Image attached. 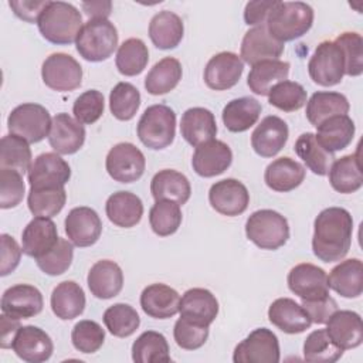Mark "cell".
Listing matches in <instances>:
<instances>
[{"mask_svg": "<svg viewBox=\"0 0 363 363\" xmlns=\"http://www.w3.org/2000/svg\"><path fill=\"white\" fill-rule=\"evenodd\" d=\"M353 218L346 208L328 207L313 223L312 250L323 262H336L346 257L352 245Z\"/></svg>", "mask_w": 363, "mask_h": 363, "instance_id": "1", "label": "cell"}, {"mask_svg": "<svg viewBox=\"0 0 363 363\" xmlns=\"http://www.w3.org/2000/svg\"><path fill=\"white\" fill-rule=\"evenodd\" d=\"M41 35L58 45L77 41L82 28V16L75 6L65 1H50L41 13L38 21Z\"/></svg>", "mask_w": 363, "mask_h": 363, "instance_id": "2", "label": "cell"}, {"mask_svg": "<svg viewBox=\"0 0 363 363\" xmlns=\"http://www.w3.org/2000/svg\"><path fill=\"white\" fill-rule=\"evenodd\" d=\"M312 24L313 9L303 1H277L265 23L268 33L281 43L302 37Z\"/></svg>", "mask_w": 363, "mask_h": 363, "instance_id": "3", "label": "cell"}, {"mask_svg": "<svg viewBox=\"0 0 363 363\" xmlns=\"http://www.w3.org/2000/svg\"><path fill=\"white\" fill-rule=\"evenodd\" d=\"M118 45V31L108 18L88 20L75 41L79 55L91 62L108 60Z\"/></svg>", "mask_w": 363, "mask_h": 363, "instance_id": "4", "label": "cell"}, {"mask_svg": "<svg viewBox=\"0 0 363 363\" xmlns=\"http://www.w3.org/2000/svg\"><path fill=\"white\" fill-rule=\"evenodd\" d=\"M136 130L139 140L146 147L164 149L176 136V113L167 105H150L142 113Z\"/></svg>", "mask_w": 363, "mask_h": 363, "instance_id": "5", "label": "cell"}, {"mask_svg": "<svg viewBox=\"0 0 363 363\" xmlns=\"http://www.w3.org/2000/svg\"><path fill=\"white\" fill-rule=\"evenodd\" d=\"M245 235L261 250H278L289 238V225L278 211L262 208L247 218Z\"/></svg>", "mask_w": 363, "mask_h": 363, "instance_id": "6", "label": "cell"}, {"mask_svg": "<svg viewBox=\"0 0 363 363\" xmlns=\"http://www.w3.org/2000/svg\"><path fill=\"white\" fill-rule=\"evenodd\" d=\"M50 112L40 104H21L16 106L9 118L7 128L10 133L26 139L28 143L41 142L51 129Z\"/></svg>", "mask_w": 363, "mask_h": 363, "instance_id": "7", "label": "cell"}, {"mask_svg": "<svg viewBox=\"0 0 363 363\" xmlns=\"http://www.w3.org/2000/svg\"><path fill=\"white\" fill-rule=\"evenodd\" d=\"M308 72L318 85H337L345 75V55L340 47L335 41H322L308 62Z\"/></svg>", "mask_w": 363, "mask_h": 363, "instance_id": "8", "label": "cell"}, {"mask_svg": "<svg viewBox=\"0 0 363 363\" xmlns=\"http://www.w3.org/2000/svg\"><path fill=\"white\" fill-rule=\"evenodd\" d=\"M281 359L277 335L267 329H254L241 340L233 354L234 363H278Z\"/></svg>", "mask_w": 363, "mask_h": 363, "instance_id": "9", "label": "cell"}, {"mask_svg": "<svg viewBox=\"0 0 363 363\" xmlns=\"http://www.w3.org/2000/svg\"><path fill=\"white\" fill-rule=\"evenodd\" d=\"M105 167L108 174L119 183H132L142 177L146 159L133 143L122 142L111 147L106 155Z\"/></svg>", "mask_w": 363, "mask_h": 363, "instance_id": "10", "label": "cell"}, {"mask_svg": "<svg viewBox=\"0 0 363 363\" xmlns=\"http://www.w3.org/2000/svg\"><path fill=\"white\" fill-rule=\"evenodd\" d=\"M41 77L48 88L58 92H68L81 85L82 67L74 57L65 52H54L43 62Z\"/></svg>", "mask_w": 363, "mask_h": 363, "instance_id": "11", "label": "cell"}, {"mask_svg": "<svg viewBox=\"0 0 363 363\" xmlns=\"http://www.w3.org/2000/svg\"><path fill=\"white\" fill-rule=\"evenodd\" d=\"M288 288L302 301H315L329 295L326 272L313 264L302 262L288 272Z\"/></svg>", "mask_w": 363, "mask_h": 363, "instance_id": "12", "label": "cell"}, {"mask_svg": "<svg viewBox=\"0 0 363 363\" xmlns=\"http://www.w3.org/2000/svg\"><path fill=\"white\" fill-rule=\"evenodd\" d=\"M27 177L33 189L64 187L71 177V167L60 155L45 152L34 159Z\"/></svg>", "mask_w": 363, "mask_h": 363, "instance_id": "13", "label": "cell"}, {"mask_svg": "<svg viewBox=\"0 0 363 363\" xmlns=\"http://www.w3.org/2000/svg\"><path fill=\"white\" fill-rule=\"evenodd\" d=\"M211 207L227 217L242 214L250 204V193L247 187L237 179H224L216 182L208 191Z\"/></svg>", "mask_w": 363, "mask_h": 363, "instance_id": "14", "label": "cell"}, {"mask_svg": "<svg viewBox=\"0 0 363 363\" xmlns=\"http://www.w3.org/2000/svg\"><path fill=\"white\" fill-rule=\"evenodd\" d=\"M68 240L77 247L94 245L102 233V221L98 213L86 206L72 208L64 221Z\"/></svg>", "mask_w": 363, "mask_h": 363, "instance_id": "15", "label": "cell"}, {"mask_svg": "<svg viewBox=\"0 0 363 363\" xmlns=\"http://www.w3.org/2000/svg\"><path fill=\"white\" fill-rule=\"evenodd\" d=\"M244 71L241 57L223 51L213 55L204 68V82L210 89L225 91L237 85Z\"/></svg>", "mask_w": 363, "mask_h": 363, "instance_id": "16", "label": "cell"}, {"mask_svg": "<svg viewBox=\"0 0 363 363\" xmlns=\"http://www.w3.org/2000/svg\"><path fill=\"white\" fill-rule=\"evenodd\" d=\"M43 295L34 285L17 284L7 288L1 296V312L10 318L28 319L43 311Z\"/></svg>", "mask_w": 363, "mask_h": 363, "instance_id": "17", "label": "cell"}, {"mask_svg": "<svg viewBox=\"0 0 363 363\" xmlns=\"http://www.w3.org/2000/svg\"><path fill=\"white\" fill-rule=\"evenodd\" d=\"M11 349L24 362L43 363L51 357L54 345L51 337L43 329L27 325L17 330Z\"/></svg>", "mask_w": 363, "mask_h": 363, "instance_id": "18", "label": "cell"}, {"mask_svg": "<svg viewBox=\"0 0 363 363\" xmlns=\"http://www.w3.org/2000/svg\"><path fill=\"white\" fill-rule=\"evenodd\" d=\"M284 52V43L274 38L267 26H257L244 34L241 41V58L250 64L255 65L261 61L278 60Z\"/></svg>", "mask_w": 363, "mask_h": 363, "instance_id": "19", "label": "cell"}, {"mask_svg": "<svg viewBox=\"0 0 363 363\" xmlns=\"http://www.w3.org/2000/svg\"><path fill=\"white\" fill-rule=\"evenodd\" d=\"M289 136L288 125L284 119L269 115L265 116L251 135V146L261 157H272L281 152Z\"/></svg>", "mask_w": 363, "mask_h": 363, "instance_id": "20", "label": "cell"}, {"mask_svg": "<svg viewBox=\"0 0 363 363\" xmlns=\"http://www.w3.org/2000/svg\"><path fill=\"white\" fill-rule=\"evenodd\" d=\"M233 162V152L223 140H208L196 147L191 166L201 177H214L224 173Z\"/></svg>", "mask_w": 363, "mask_h": 363, "instance_id": "21", "label": "cell"}, {"mask_svg": "<svg viewBox=\"0 0 363 363\" xmlns=\"http://www.w3.org/2000/svg\"><path fill=\"white\" fill-rule=\"evenodd\" d=\"M48 142L57 153L72 155L85 142V128L68 113H57L51 122Z\"/></svg>", "mask_w": 363, "mask_h": 363, "instance_id": "22", "label": "cell"}, {"mask_svg": "<svg viewBox=\"0 0 363 363\" xmlns=\"http://www.w3.org/2000/svg\"><path fill=\"white\" fill-rule=\"evenodd\" d=\"M326 333L342 350L354 349L363 342V323L353 311H336L326 322Z\"/></svg>", "mask_w": 363, "mask_h": 363, "instance_id": "23", "label": "cell"}, {"mask_svg": "<svg viewBox=\"0 0 363 363\" xmlns=\"http://www.w3.org/2000/svg\"><path fill=\"white\" fill-rule=\"evenodd\" d=\"M58 238L57 225L51 218L34 217L23 230L21 248L26 255L37 259L52 250Z\"/></svg>", "mask_w": 363, "mask_h": 363, "instance_id": "24", "label": "cell"}, {"mask_svg": "<svg viewBox=\"0 0 363 363\" xmlns=\"http://www.w3.org/2000/svg\"><path fill=\"white\" fill-rule=\"evenodd\" d=\"M268 319L284 333H302L311 328L312 320L302 305L291 298H278L268 308Z\"/></svg>", "mask_w": 363, "mask_h": 363, "instance_id": "25", "label": "cell"}, {"mask_svg": "<svg viewBox=\"0 0 363 363\" xmlns=\"http://www.w3.org/2000/svg\"><path fill=\"white\" fill-rule=\"evenodd\" d=\"M86 282L95 298L111 299L119 295L123 288V272L116 262L101 259L91 267Z\"/></svg>", "mask_w": 363, "mask_h": 363, "instance_id": "26", "label": "cell"}, {"mask_svg": "<svg viewBox=\"0 0 363 363\" xmlns=\"http://www.w3.org/2000/svg\"><path fill=\"white\" fill-rule=\"evenodd\" d=\"M140 306L150 318L169 319L179 312L180 295L166 284H152L142 291Z\"/></svg>", "mask_w": 363, "mask_h": 363, "instance_id": "27", "label": "cell"}, {"mask_svg": "<svg viewBox=\"0 0 363 363\" xmlns=\"http://www.w3.org/2000/svg\"><path fill=\"white\" fill-rule=\"evenodd\" d=\"M180 133L183 139L194 147L213 140L217 135L214 113L200 106L187 109L180 121Z\"/></svg>", "mask_w": 363, "mask_h": 363, "instance_id": "28", "label": "cell"}, {"mask_svg": "<svg viewBox=\"0 0 363 363\" xmlns=\"http://www.w3.org/2000/svg\"><path fill=\"white\" fill-rule=\"evenodd\" d=\"M179 312L186 319L210 326L218 315V301L208 289L191 288L180 298Z\"/></svg>", "mask_w": 363, "mask_h": 363, "instance_id": "29", "label": "cell"}, {"mask_svg": "<svg viewBox=\"0 0 363 363\" xmlns=\"http://www.w3.org/2000/svg\"><path fill=\"white\" fill-rule=\"evenodd\" d=\"M305 174L306 170L299 162L284 156L275 159L267 166L264 173V182L271 190L286 193L301 186Z\"/></svg>", "mask_w": 363, "mask_h": 363, "instance_id": "30", "label": "cell"}, {"mask_svg": "<svg viewBox=\"0 0 363 363\" xmlns=\"http://www.w3.org/2000/svg\"><path fill=\"white\" fill-rule=\"evenodd\" d=\"M150 193L156 201L170 200L183 206L191 194L189 179L173 169L159 170L150 182Z\"/></svg>", "mask_w": 363, "mask_h": 363, "instance_id": "31", "label": "cell"}, {"mask_svg": "<svg viewBox=\"0 0 363 363\" xmlns=\"http://www.w3.org/2000/svg\"><path fill=\"white\" fill-rule=\"evenodd\" d=\"M328 285L343 298H357L363 292V264L359 258H350L332 268Z\"/></svg>", "mask_w": 363, "mask_h": 363, "instance_id": "32", "label": "cell"}, {"mask_svg": "<svg viewBox=\"0 0 363 363\" xmlns=\"http://www.w3.org/2000/svg\"><path fill=\"white\" fill-rule=\"evenodd\" d=\"M316 140L330 153L347 147L354 136V122L347 115H336L328 118L316 126Z\"/></svg>", "mask_w": 363, "mask_h": 363, "instance_id": "33", "label": "cell"}, {"mask_svg": "<svg viewBox=\"0 0 363 363\" xmlns=\"http://www.w3.org/2000/svg\"><path fill=\"white\" fill-rule=\"evenodd\" d=\"M105 211L111 223L122 228H130L140 221L143 203L135 193L122 190L108 197Z\"/></svg>", "mask_w": 363, "mask_h": 363, "instance_id": "34", "label": "cell"}, {"mask_svg": "<svg viewBox=\"0 0 363 363\" xmlns=\"http://www.w3.org/2000/svg\"><path fill=\"white\" fill-rule=\"evenodd\" d=\"M184 34L182 18L169 10L156 13L149 23V37L155 47L160 50L176 48Z\"/></svg>", "mask_w": 363, "mask_h": 363, "instance_id": "35", "label": "cell"}, {"mask_svg": "<svg viewBox=\"0 0 363 363\" xmlns=\"http://www.w3.org/2000/svg\"><path fill=\"white\" fill-rule=\"evenodd\" d=\"M50 302L57 318L71 320L84 312L85 294L79 284L74 281H62L54 288Z\"/></svg>", "mask_w": 363, "mask_h": 363, "instance_id": "36", "label": "cell"}, {"mask_svg": "<svg viewBox=\"0 0 363 363\" xmlns=\"http://www.w3.org/2000/svg\"><path fill=\"white\" fill-rule=\"evenodd\" d=\"M262 111L261 104L251 96H241L230 101L221 113L224 126L234 133L245 132L254 126Z\"/></svg>", "mask_w": 363, "mask_h": 363, "instance_id": "37", "label": "cell"}, {"mask_svg": "<svg viewBox=\"0 0 363 363\" xmlns=\"http://www.w3.org/2000/svg\"><path fill=\"white\" fill-rule=\"evenodd\" d=\"M328 174H329V183L333 187V190L342 194L357 191L363 184L359 152L354 155H346L340 159L333 160Z\"/></svg>", "mask_w": 363, "mask_h": 363, "instance_id": "38", "label": "cell"}, {"mask_svg": "<svg viewBox=\"0 0 363 363\" xmlns=\"http://www.w3.org/2000/svg\"><path fill=\"white\" fill-rule=\"evenodd\" d=\"M350 109L347 98L340 92L318 91L306 104V118L315 128L328 118L347 115Z\"/></svg>", "mask_w": 363, "mask_h": 363, "instance_id": "39", "label": "cell"}, {"mask_svg": "<svg viewBox=\"0 0 363 363\" xmlns=\"http://www.w3.org/2000/svg\"><path fill=\"white\" fill-rule=\"evenodd\" d=\"M289 62L281 61V60H268L261 61L255 65H252L247 84L250 89L257 95H268L271 88L282 82L289 75Z\"/></svg>", "mask_w": 363, "mask_h": 363, "instance_id": "40", "label": "cell"}, {"mask_svg": "<svg viewBox=\"0 0 363 363\" xmlns=\"http://www.w3.org/2000/svg\"><path fill=\"white\" fill-rule=\"evenodd\" d=\"M182 64L173 57L156 62L145 78V88L150 95H164L173 91L182 79Z\"/></svg>", "mask_w": 363, "mask_h": 363, "instance_id": "41", "label": "cell"}, {"mask_svg": "<svg viewBox=\"0 0 363 363\" xmlns=\"http://www.w3.org/2000/svg\"><path fill=\"white\" fill-rule=\"evenodd\" d=\"M295 153L302 159L306 164V167L318 174L325 176L328 174L332 163H333V153L328 152L320 146V143L316 140L315 133L305 132L302 133L296 142H295Z\"/></svg>", "mask_w": 363, "mask_h": 363, "instance_id": "42", "label": "cell"}, {"mask_svg": "<svg viewBox=\"0 0 363 363\" xmlns=\"http://www.w3.org/2000/svg\"><path fill=\"white\" fill-rule=\"evenodd\" d=\"M132 359L136 363L170 362L169 343L166 337L155 330H146L132 345Z\"/></svg>", "mask_w": 363, "mask_h": 363, "instance_id": "43", "label": "cell"}, {"mask_svg": "<svg viewBox=\"0 0 363 363\" xmlns=\"http://www.w3.org/2000/svg\"><path fill=\"white\" fill-rule=\"evenodd\" d=\"M149 50L140 38L125 40L116 52L115 64L118 71L125 77L139 75L147 65Z\"/></svg>", "mask_w": 363, "mask_h": 363, "instance_id": "44", "label": "cell"}, {"mask_svg": "<svg viewBox=\"0 0 363 363\" xmlns=\"http://www.w3.org/2000/svg\"><path fill=\"white\" fill-rule=\"evenodd\" d=\"M31 166L28 142L17 135H6L0 140V169H14L21 174Z\"/></svg>", "mask_w": 363, "mask_h": 363, "instance_id": "45", "label": "cell"}, {"mask_svg": "<svg viewBox=\"0 0 363 363\" xmlns=\"http://www.w3.org/2000/svg\"><path fill=\"white\" fill-rule=\"evenodd\" d=\"M67 201V193L64 187H47L33 189L30 187L27 204L30 211L35 217H54L57 216Z\"/></svg>", "mask_w": 363, "mask_h": 363, "instance_id": "46", "label": "cell"}, {"mask_svg": "<svg viewBox=\"0 0 363 363\" xmlns=\"http://www.w3.org/2000/svg\"><path fill=\"white\" fill-rule=\"evenodd\" d=\"M182 218L180 204L170 200L156 201L149 211V224L159 237L174 234L182 224Z\"/></svg>", "mask_w": 363, "mask_h": 363, "instance_id": "47", "label": "cell"}, {"mask_svg": "<svg viewBox=\"0 0 363 363\" xmlns=\"http://www.w3.org/2000/svg\"><path fill=\"white\" fill-rule=\"evenodd\" d=\"M342 354L343 350L330 340L326 329L313 330L305 339L303 359L309 363H333Z\"/></svg>", "mask_w": 363, "mask_h": 363, "instance_id": "48", "label": "cell"}, {"mask_svg": "<svg viewBox=\"0 0 363 363\" xmlns=\"http://www.w3.org/2000/svg\"><path fill=\"white\" fill-rule=\"evenodd\" d=\"M104 323L116 337H128L136 332L140 318L136 309L128 303H113L104 312Z\"/></svg>", "mask_w": 363, "mask_h": 363, "instance_id": "49", "label": "cell"}, {"mask_svg": "<svg viewBox=\"0 0 363 363\" xmlns=\"http://www.w3.org/2000/svg\"><path fill=\"white\" fill-rule=\"evenodd\" d=\"M140 106V92L130 82H118L109 94V109L119 121H130Z\"/></svg>", "mask_w": 363, "mask_h": 363, "instance_id": "50", "label": "cell"}, {"mask_svg": "<svg viewBox=\"0 0 363 363\" xmlns=\"http://www.w3.org/2000/svg\"><path fill=\"white\" fill-rule=\"evenodd\" d=\"M268 102L284 112H295L306 104V91L299 82L285 79L271 88Z\"/></svg>", "mask_w": 363, "mask_h": 363, "instance_id": "51", "label": "cell"}, {"mask_svg": "<svg viewBox=\"0 0 363 363\" xmlns=\"http://www.w3.org/2000/svg\"><path fill=\"white\" fill-rule=\"evenodd\" d=\"M74 257V247L72 242H69L65 238H58L57 244L50 250L45 255L35 259L37 267L47 275L57 277L64 274L72 262Z\"/></svg>", "mask_w": 363, "mask_h": 363, "instance_id": "52", "label": "cell"}, {"mask_svg": "<svg viewBox=\"0 0 363 363\" xmlns=\"http://www.w3.org/2000/svg\"><path fill=\"white\" fill-rule=\"evenodd\" d=\"M71 340L78 352L95 353L104 345L105 330L98 322L84 319L75 323V326L72 328Z\"/></svg>", "mask_w": 363, "mask_h": 363, "instance_id": "53", "label": "cell"}, {"mask_svg": "<svg viewBox=\"0 0 363 363\" xmlns=\"http://www.w3.org/2000/svg\"><path fill=\"white\" fill-rule=\"evenodd\" d=\"M335 43L345 55V74L359 77L363 72V40L359 33L346 31L336 37Z\"/></svg>", "mask_w": 363, "mask_h": 363, "instance_id": "54", "label": "cell"}, {"mask_svg": "<svg viewBox=\"0 0 363 363\" xmlns=\"http://www.w3.org/2000/svg\"><path fill=\"white\" fill-rule=\"evenodd\" d=\"M173 337L179 347L184 350L200 349L208 337V326L180 316L173 329Z\"/></svg>", "mask_w": 363, "mask_h": 363, "instance_id": "55", "label": "cell"}, {"mask_svg": "<svg viewBox=\"0 0 363 363\" xmlns=\"http://www.w3.org/2000/svg\"><path fill=\"white\" fill-rule=\"evenodd\" d=\"M104 108L105 101L102 92L96 89H88L75 99L72 113L79 123L92 125L102 116Z\"/></svg>", "mask_w": 363, "mask_h": 363, "instance_id": "56", "label": "cell"}, {"mask_svg": "<svg viewBox=\"0 0 363 363\" xmlns=\"http://www.w3.org/2000/svg\"><path fill=\"white\" fill-rule=\"evenodd\" d=\"M24 193L23 174L14 169H0V207L13 208L18 206Z\"/></svg>", "mask_w": 363, "mask_h": 363, "instance_id": "57", "label": "cell"}, {"mask_svg": "<svg viewBox=\"0 0 363 363\" xmlns=\"http://www.w3.org/2000/svg\"><path fill=\"white\" fill-rule=\"evenodd\" d=\"M0 244H1V250H0V261H1L0 262V275L6 277L10 272H13L17 268V265L20 264L23 248H20L17 241L9 234H1L0 235Z\"/></svg>", "mask_w": 363, "mask_h": 363, "instance_id": "58", "label": "cell"}, {"mask_svg": "<svg viewBox=\"0 0 363 363\" xmlns=\"http://www.w3.org/2000/svg\"><path fill=\"white\" fill-rule=\"evenodd\" d=\"M302 306L308 312L312 323L318 325L326 323L330 315L337 311V302L330 295L315 301H302Z\"/></svg>", "mask_w": 363, "mask_h": 363, "instance_id": "59", "label": "cell"}, {"mask_svg": "<svg viewBox=\"0 0 363 363\" xmlns=\"http://www.w3.org/2000/svg\"><path fill=\"white\" fill-rule=\"evenodd\" d=\"M48 3V0H10L9 6L18 18L27 23H35Z\"/></svg>", "mask_w": 363, "mask_h": 363, "instance_id": "60", "label": "cell"}, {"mask_svg": "<svg viewBox=\"0 0 363 363\" xmlns=\"http://www.w3.org/2000/svg\"><path fill=\"white\" fill-rule=\"evenodd\" d=\"M278 0H254L248 1L244 9V21L248 26H262Z\"/></svg>", "mask_w": 363, "mask_h": 363, "instance_id": "61", "label": "cell"}, {"mask_svg": "<svg viewBox=\"0 0 363 363\" xmlns=\"http://www.w3.org/2000/svg\"><path fill=\"white\" fill-rule=\"evenodd\" d=\"M0 328H1V340H0L1 349L11 347V343H13V339H14L17 330L21 328L20 319L10 318L6 313H3L0 316Z\"/></svg>", "mask_w": 363, "mask_h": 363, "instance_id": "62", "label": "cell"}, {"mask_svg": "<svg viewBox=\"0 0 363 363\" xmlns=\"http://www.w3.org/2000/svg\"><path fill=\"white\" fill-rule=\"evenodd\" d=\"M82 9L85 14L91 18H108L112 11L111 1H84Z\"/></svg>", "mask_w": 363, "mask_h": 363, "instance_id": "63", "label": "cell"}]
</instances>
